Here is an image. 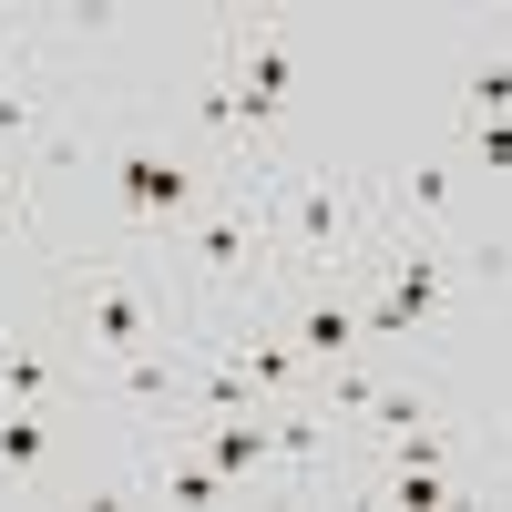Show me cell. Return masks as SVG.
<instances>
[{"label":"cell","instance_id":"obj_1","mask_svg":"<svg viewBox=\"0 0 512 512\" xmlns=\"http://www.w3.org/2000/svg\"><path fill=\"white\" fill-rule=\"evenodd\" d=\"M93 195H103V246L113 256H154L195 226V205L216 195V175L195 164L185 134L164 123H123V134L93 154Z\"/></svg>","mask_w":512,"mask_h":512},{"label":"cell","instance_id":"obj_2","mask_svg":"<svg viewBox=\"0 0 512 512\" xmlns=\"http://www.w3.org/2000/svg\"><path fill=\"white\" fill-rule=\"evenodd\" d=\"M267 185V246H277V287L287 277H349L379 246V195L359 175H328V164H256Z\"/></svg>","mask_w":512,"mask_h":512},{"label":"cell","instance_id":"obj_3","mask_svg":"<svg viewBox=\"0 0 512 512\" xmlns=\"http://www.w3.org/2000/svg\"><path fill=\"white\" fill-rule=\"evenodd\" d=\"M185 267V297H195V318L185 328H216L236 308H267V287H277V246H267V185L256 175H216V195L195 205V226L164 246Z\"/></svg>","mask_w":512,"mask_h":512},{"label":"cell","instance_id":"obj_4","mask_svg":"<svg viewBox=\"0 0 512 512\" xmlns=\"http://www.w3.org/2000/svg\"><path fill=\"white\" fill-rule=\"evenodd\" d=\"M62 338L82 349V369L103 359H134V349H164V338H185V318L164 308V287L144 256H82V267H62Z\"/></svg>","mask_w":512,"mask_h":512},{"label":"cell","instance_id":"obj_5","mask_svg":"<svg viewBox=\"0 0 512 512\" xmlns=\"http://www.w3.org/2000/svg\"><path fill=\"white\" fill-rule=\"evenodd\" d=\"M216 62L236 72V93H246V123L277 144V134H287V103H297V72H308L297 31H287V21H226Z\"/></svg>","mask_w":512,"mask_h":512},{"label":"cell","instance_id":"obj_6","mask_svg":"<svg viewBox=\"0 0 512 512\" xmlns=\"http://www.w3.org/2000/svg\"><path fill=\"white\" fill-rule=\"evenodd\" d=\"M267 297H277V328L308 349V369H338V359H359V349H369L359 277H287V287H267Z\"/></svg>","mask_w":512,"mask_h":512},{"label":"cell","instance_id":"obj_7","mask_svg":"<svg viewBox=\"0 0 512 512\" xmlns=\"http://www.w3.org/2000/svg\"><path fill=\"white\" fill-rule=\"evenodd\" d=\"M267 431H277V502L359 492V472L338 461V431H328V410H318V400H277V410H267Z\"/></svg>","mask_w":512,"mask_h":512},{"label":"cell","instance_id":"obj_8","mask_svg":"<svg viewBox=\"0 0 512 512\" xmlns=\"http://www.w3.org/2000/svg\"><path fill=\"white\" fill-rule=\"evenodd\" d=\"M62 461H72L62 410H41V400H0V502L52 492V482H62Z\"/></svg>","mask_w":512,"mask_h":512},{"label":"cell","instance_id":"obj_9","mask_svg":"<svg viewBox=\"0 0 512 512\" xmlns=\"http://www.w3.org/2000/svg\"><path fill=\"white\" fill-rule=\"evenodd\" d=\"M164 431L195 441L246 502H277V431H267V410H246V420H195V410H185V420H164Z\"/></svg>","mask_w":512,"mask_h":512},{"label":"cell","instance_id":"obj_10","mask_svg":"<svg viewBox=\"0 0 512 512\" xmlns=\"http://www.w3.org/2000/svg\"><path fill=\"white\" fill-rule=\"evenodd\" d=\"M451 216H461V164L451 154H410L379 185V226L390 236H451Z\"/></svg>","mask_w":512,"mask_h":512},{"label":"cell","instance_id":"obj_11","mask_svg":"<svg viewBox=\"0 0 512 512\" xmlns=\"http://www.w3.org/2000/svg\"><path fill=\"white\" fill-rule=\"evenodd\" d=\"M0 400L72 410L82 400V349H52V338H31V328H0Z\"/></svg>","mask_w":512,"mask_h":512},{"label":"cell","instance_id":"obj_12","mask_svg":"<svg viewBox=\"0 0 512 512\" xmlns=\"http://www.w3.org/2000/svg\"><path fill=\"white\" fill-rule=\"evenodd\" d=\"M420 420H441V379H379L369 410H359V441H400Z\"/></svg>","mask_w":512,"mask_h":512},{"label":"cell","instance_id":"obj_13","mask_svg":"<svg viewBox=\"0 0 512 512\" xmlns=\"http://www.w3.org/2000/svg\"><path fill=\"white\" fill-rule=\"evenodd\" d=\"M461 175H512V123H492V113H461Z\"/></svg>","mask_w":512,"mask_h":512},{"label":"cell","instance_id":"obj_14","mask_svg":"<svg viewBox=\"0 0 512 512\" xmlns=\"http://www.w3.org/2000/svg\"><path fill=\"white\" fill-rule=\"evenodd\" d=\"M461 113H492V123H512V52H482L472 72H461Z\"/></svg>","mask_w":512,"mask_h":512},{"label":"cell","instance_id":"obj_15","mask_svg":"<svg viewBox=\"0 0 512 512\" xmlns=\"http://www.w3.org/2000/svg\"><path fill=\"white\" fill-rule=\"evenodd\" d=\"M0 236H31V154H0Z\"/></svg>","mask_w":512,"mask_h":512}]
</instances>
